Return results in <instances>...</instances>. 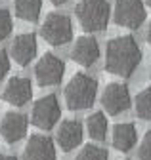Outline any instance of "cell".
<instances>
[{
	"instance_id": "6da1fadb",
	"label": "cell",
	"mask_w": 151,
	"mask_h": 160,
	"mask_svg": "<svg viewBox=\"0 0 151 160\" xmlns=\"http://www.w3.org/2000/svg\"><path fill=\"white\" fill-rule=\"evenodd\" d=\"M140 61H142V50L132 34L115 36L107 42V48H105V71L107 72L128 78L134 74Z\"/></svg>"
},
{
	"instance_id": "7a4b0ae2",
	"label": "cell",
	"mask_w": 151,
	"mask_h": 160,
	"mask_svg": "<svg viewBox=\"0 0 151 160\" xmlns=\"http://www.w3.org/2000/svg\"><path fill=\"white\" fill-rule=\"evenodd\" d=\"M98 95V80L86 72H77L67 82L63 97L69 111H84L90 109Z\"/></svg>"
},
{
	"instance_id": "3957f363",
	"label": "cell",
	"mask_w": 151,
	"mask_h": 160,
	"mask_svg": "<svg viewBox=\"0 0 151 160\" xmlns=\"http://www.w3.org/2000/svg\"><path fill=\"white\" fill-rule=\"evenodd\" d=\"M75 15L86 32H100L109 23L111 8L107 0H79L75 6Z\"/></svg>"
},
{
	"instance_id": "277c9868",
	"label": "cell",
	"mask_w": 151,
	"mask_h": 160,
	"mask_svg": "<svg viewBox=\"0 0 151 160\" xmlns=\"http://www.w3.org/2000/svg\"><path fill=\"white\" fill-rule=\"evenodd\" d=\"M40 34L50 46H63L73 38V21L67 13L50 12L40 27Z\"/></svg>"
},
{
	"instance_id": "5b68a950",
	"label": "cell",
	"mask_w": 151,
	"mask_h": 160,
	"mask_svg": "<svg viewBox=\"0 0 151 160\" xmlns=\"http://www.w3.org/2000/svg\"><path fill=\"white\" fill-rule=\"evenodd\" d=\"M61 116V107L60 101L54 93H48L40 99H36L33 111H31V122L33 126L40 130H52Z\"/></svg>"
},
{
	"instance_id": "8992f818",
	"label": "cell",
	"mask_w": 151,
	"mask_h": 160,
	"mask_svg": "<svg viewBox=\"0 0 151 160\" xmlns=\"http://www.w3.org/2000/svg\"><path fill=\"white\" fill-rule=\"evenodd\" d=\"M65 74V63L54 53H44L34 65V78L36 84L46 88V86H58Z\"/></svg>"
},
{
	"instance_id": "52a82bcc",
	"label": "cell",
	"mask_w": 151,
	"mask_h": 160,
	"mask_svg": "<svg viewBox=\"0 0 151 160\" xmlns=\"http://www.w3.org/2000/svg\"><path fill=\"white\" fill-rule=\"evenodd\" d=\"M145 15L143 0H117L113 8L115 23L124 29H138L145 21Z\"/></svg>"
},
{
	"instance_id": "ba28073f",
	"label": "cell",
	"mask_w": 151,
	"mask_h": 160,
	"mask_svg": "<svg viewBox=\"0 0 151 160\" xmlns=\"http://www.w3.org/2000/svg\"><path fill=\"white\" fill-rule=\"evenodd\" d=\"M102 107L107 114H119L130 107V92L122 82H111L102 93Z\"/></svg>"
},
{
	"instance_id": "9c48e42d",
	"label": "cell",
	"mask_w": 151,
	"mask_h": 160,
	"mask_svg": "<svg viewBox=\"0 0 151 160\" xmlns=\"http://www.w3.org/2000/svg\"><path fill=\"white\" fill-rule=\"evenodd\" d=\"M27 126H29V118L23 112L8 111L0 120V135L4 137L6 143H17L25 137Z\"/></svg>"
},
{
	"instance_id": "30bf717a",
	"label": "cell",
	"mask_w": 151,
	"mask_h": 160,
	"mask_svg": "<svg viewBox=\"0 0 151 160\" xmlns=\"http://www.w3.org/2000/svg\"><path fill=\"white\" fill-rule=\"evenodd\" d=\"M71 59L81 67H92L100 59V44L92 34L79 36L73 44L71 50Z\"/></svg>"
},
{
	"instance_id": "8fae6325",
	"label": "cell",
	"mask_w": 151,
	"mask_h": 160,
	"mask_svg": "<svg viewBox=\"0 0 151 160\" xmlns=\"http://www.w3.org/2000/svg\"><path fill=\"white\" fill-rule=\"evenodd\" d=\"M33 97V84L25 76H12L2 92V99L13 107H23Z\"/></svg>"
},
{
	"instance_id": "7c38bea8",
	"label": "cell",
	"mask_w": 151,
	"mask_h": 160,
	"mask_svg": "<svg viewBox=\"0 0 151 160\" xmlns=\"http://www.w3.org/2000/svg\"><path fill=\"white\" fill-rule=\"evenodd\" d=\"M36 50H39V44H36V34L34 32H21V34H17L13 38L10 53H12L13 61L17 65L27 67L34 59Z\"/></svg>"
},
{
	"instance_id": "4fadbf2b",
	"label": "cell",
	"mask_w": 151,
	"mask_h": 160,
	"mask_svg": "<svg viewBox=\"0 0 151 160\" xmlns=\"http://www.w3.org/2000/svg\"><path fill=\"white\" fill-rule=\"evenodd\" d=\"M23 160H55V145L44 133H33L23 149Z\"/></svg>"
},
{
	"instance_id": "5bb4252c",
	"label": "cell",
	"mask_w": 151,
	"mask_h": 160,
	"mask_svg": "<svg viewBox=\"0 0 151 160\" xmlns=\"http://www.w3.org/2000/svg\"><path fill=\"white\" fill-rule=\"evenodd\" d=\"M82 135H84L82 124L75 118H67L60 124L58 133H55V141L63 152H71L73 149H77V145L82 143Z\"/></svg>"
},
{
	"instance_id": "9a60e30c",
	"label": "cell",
	"mask_w": 151,
	"mask_h": 160,
	"mask_svg": "<svg viewBox=\"0 0 151 160\" xmlns=\"http://www.w3.org/2000/svg\"><path fill=\"white\" fill-rule=\"evenodd\" d=\"M138 141V132H136V126L132 122H119L113 126V132H111V143L117 151L121 152H128L132 147L136 145Z\"/></svg>"
},
{
	"instance_id": "2e32d148",
	"label": "cell",
	"mask_w": 151,
	"mask_h": 160,
	"mask_svg": "<svg viewBox=\"0 0 151 160\" xmlns=\"http://www.w3.org/2000/svg\"><path fill=\"white\" fill-rule=\"evenodd\" d=\"M15 15L29 23H36L42 13V0H13Z\"/></svg>"
},
{
	"instance_id": "e0dca14e",
	"label": "cell",
	"mask_w": 151,
	"mask_h": 160,
	"mask_svg": "<svg viewBox=\"0 0 151 160\" xmlns=\"http://www.w3.org/2000/svg\"><path fill=\"white\" fill-rule=\"evenodd\" d=\"M86 132L94 141H103L107 137V118L103 112H92L86 118Z\"/></svg>"
},
{
	"instance_id": "ac0fdd59",
	"label": "cell",
	"mask_w": 151,
	"mask_h": 160,
	"mask_svg": "<svg viewBox=\"0 0 151 160\" xmlns=\"http://www.w3.org/2000/svg\"><path fill=\"white\" fill-rule=\"evenodd\" d=\"M136 114L142 120H151V88H143L136 95Z\"/></svg>"
},
{
	"instance_id": "d6986e66",
	"label": "cell",
	"mask_w": 151,
	"mask_h": 160,
	"mask_svg": "<svg viewBox=\"0 0 151 160\" xmlns=\"http://www.w3.org/2000/svg\"><path fill=\"white\" fill-rule=\"evenodd\" d=\"M75 160H109V152L98 145H84Z\"/></svg>"
},
{
	"instance_id": "ffe728a7",
	"label": "cell",
	"mask_w": 151,
	"mask_h": 160,
	"mask_svg": "<svg viewBox=\"0 0 151 160\" xmlns=\"http://www.w3.org/2000/svg\"><path fill=\"white\" fill-rule=\"evenodd\" d=\"M13 29V21H12V15L6 8H0V42H4V40L10 36Z\"/></svg>"
},
{
	"instance_id": "44dd1931",
	"label": "cell",
	"mask_w": 151,
	"mask_h": 160,
	"mask_svg": "<svg viewBox=\"0 0 151 160\" xmlns=\"http://www.w3.org/2000/svg\"><path fill=\"white\" fill-rule=\"evenodd\" d=\"M138 158L140 160H151V132H145L142 137V143L138 149Z\"/></svg>"
},
{
	"instance_id": "7402d4cb",
	"label": "cell",
	"mask_w": 151,
	"mask_h": 160,
	"mask_svg": "<svg viewBox=\"0 0 151 160\" xmlns=\"http://www.w3.org/2000/svg\"><path fill=\"white\" fill-rule=\"evenodd\" d=\"M10 72V55L6 50H0V80H4Z\"/></svg>"
},
{
	"instance_id": "603a6c76",
	"label": "cell",
	"mask_w": 151,
	"mask_h": 160,
	"mask_svg": "<svg viewBox=\"0 0 151 160\" xmlns=\"http://www.w3.org/2000/svg\"><path fill=\"white\" fill-rule=\"evenodd\" d=\"M50 2L54 4V6H63V4H67L69 0H50Z\"/></svg>"
},
{
	"instance_id": "cb8c5ba5",
	"label": "cell",
	"mask_w": 151,
	"mask_h": 160,
	"mask_svg": "<svg viewBox=\"0 0 151 160\" xmlns=\"http://www.w3.org/2000/svg\"><path fill=\"white\" fill-rule=\"evenodd\" d=\"M145 40H147V44L151 46V23H149V27H147V34H145Z\"/></svg>"
},
{
	"instance_id": "d4e9b609",
	"label": "cell",
	"mask_w": 151,
	"mask_h": 160,
	"mask_svg": "<svg viewBox=\"0 0 151 160\" xmlns=\"http://www.w3.org/2000/svg\"><path fill=\"white\" fill-rule=\"evenodd\" d=\"M0 160H17V158L12 154H0Z\"/></svg>"
},
{
	"instance_id": "484cf974",
	"label": "cell",
	"mask_w": 151,
	"mask_h": 160,
	"mask_svg": "<svg viewBox=\"0 0 151 160\" xmlns=\"http://www.w3.org/2000/svg\"><path fill=\"white\" fill-rule=\"evenodd\" d=\"M147 6H149V8H151V0H147Z\"/></svg>"
},
{
	"instance_id": "4316f807",
	"label": "cell",
	"mask_w": 151,
	"mask_h": 160,
	"mask_svg": "<svg viewBox=\"0 0 151 160\" xmlns=\"http://www.w3.org/2000/svg\"><path fill=\"white\" fill-rule=\"evenodd\" d=\"M149 74H151V67H149Z\"/></svg>"
}]
</instances>
